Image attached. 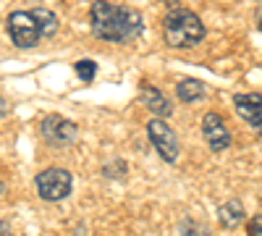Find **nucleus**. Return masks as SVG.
I'll list each match as a JSON object with an SVG mask.
<instances>
[{"mask_svg": "<svg viewBox=\"0 0 262 236\" xmlns=\"http://www.w3.org/2000/svg\"><path fill=\"white\" fill-rule=\"evenodd\" d=\"M257 27H259V32H262V11L257 13Z\"/></svg>", "mask_w": 262, "mask_h": 236, "instance_id": "17", "label": "nucleus"}, {"mask_svg": "<svg viewBox=\"0 0 262 236\" xmlns=\"http://www.w3.org/2000/svg\"><path fill=\"white\" fill-rule=\"evenodd\" d=\"M34 18H37V27H39V34L42 39H48L58 32V16L50 11V8H32Z\"/></svg>", "mask_w": 262, "mask_h": 236, "instance_id": "12", "label": "nucleus"}, {"mask_svg": "<svg viewBox=\"0 0 262 236\" xmlns=\"http://www.w3.org/2000/svg\"><path fill=\"white\" fill-rule=\"evenodd\" d=\"M142 102H144L158 118H170V116H173V105H170L168 97H165L160 90H155V87L142 90Z\"/></svg>", "mask_w": 262, "mask_h": 236, "instance_id": "9", "label": "nucleus"}, {"mask_svg": "<svg viewBox=\"0 0 262 236\" xmlns=\"http://www.w3.org/2000/svg\"><path fill=\"white\" fill-rule=\"evenodd\" d=\"M39 132H42V137H45L50 144H55V147H69V144L76 139V123L69 121V118H63V116L50 113V116L42 118Z\"/></svg>", "mask_w": 262, "mask_h": 236, "instance_id": "8", "label": "nucleus"}, {"mask_svg": "<svg viewBox=\"0 0 262 236\" xmlns=\"http://www.w3.org/2000/svg\"><path fill=\"white\" fill-rule=\"evenodd\" d=\"M90 27H92V34L97 39L134 42L144 29V21H142L139 11H134V8L113 6V3H105V0H97V3H92V8H90Z\"/></svg>", "mask_w": 262, "mask_h": 236, "instance_id": "1", "label": "nucleus"}, {"mask_svg": "<svg viewBox=\"0 0 262 236\" xmlns=\"http://www.w3.org/2000/svg\"><path fill=\"white\" fill-rule=\"evenodd\" d=\"M147 137L152 142V147L158 149V155L165 160V163H176L179 160V153H181V144H179V137L176 132L163 121V118H152L147 123Z\"/></svg>", "mask_w": 262, "mask_h": 236, "instance_id": "4", "label": "nucleus"}, {"mask_svg": "<svg viewBox=\"0 0 262 236\" xmlns=\"http://www.w3.org/2000/svg\"><path fill=\"white\" fill-rule=\"evenodd\" d=\"M179 236H212V233H210V228H207V226L196 223V221H184V226H181V233H179Z\"/></svg>", "mask_w": 262, "mask_h": 236, "instance_id": "14", "label": "nucleus"}, {"mask_svg": "<svg viewBox=\"0 0 262 236\" xmlns=\"http://www.w3.org/2000/svg\"><path fill=\"white\" fill-rule=\"evenodd\" d=\"M37 186V195L48 202H60L71 195V186H74V176L69 174L66 168H45L42 174H37L34 179Z\"/></svg>", "mask_w": 262, "mask_h": 236, "instance_id": "3", "label": "nucleus"}, {"mask_svg": "<svg viewBox=\"0 0 262 236\" xmlns=\"http://www.w3.org/2000/svg\"><path fill=\"white\" fill-rule=\"evenodd\" d=\"M202 137H205V142H207V147L212 149V153H223V149H228L233 144L231 128L226 126L223 116L215 113V111L202 116Z\"/></svg>", "mask_w": 262, "mask_h": 236, "instance_id": "6", "label": "nucleus"}, {"mask_svg": "<svg viewBox=\"0 0 262 236\" xmlns=\"http://www.w3.org/2000/svg\"><path fill=\"white\" fill-rule=\"evenodd\" d=\"M257 3H262V0H257Z\"/></svg>", "mask_w": 262, "mask_h": 236, "instance_id": "19", "label": "nucleus"}, {"mask_svg": "<svg viewBox=\"0 0 262 236\" xmlns=\"http://www.w3.org/2000/svg\"><path fill=\"white\" fill-rule=\"evenodd\" d=\"M0 191H3V181H0Z\"/></svg>", "mask_w": 262, "mask_h": 236, "instance_id": "18", "label": "nucleus"}, {"mask_svg": "<svg viewBox=\"0 0 262 236\" xmlns=\"http://www.w3.org/2000/svg\"><path fill=\"white\" fill-rule=\"evenodd\" d=\"M76 74L81 76V81H86L90 84L92 79H95V74H97V66H95V60H90V58H84V60H76Z\"/></svg>", "mask_w": 262, "mask_h": 236, "instance_id": "13", "label": "nucleus"}, {"mask_svg": "<svg viewBox=\"0 0 262 236\" xmlns=\"http://www.w3.org/2000/svg\"><path fill=\"white\" fill-rule=\"evenodd\" d=\"M163 39L168 48H176V50L194 48L205 39V24L189 8H173V11H168V16L163 21Z\"/></svg>", "mask_w": 262, "mask_h": 236, "instance_id": "2", "label": "nucleus"}, {"mask_svg": "<svg viewBox=\"0 0 262 236\" xmlns=\"http://www.w3.org/2000/svg\"><path fill=\"white\" fill-rule=\"evenodd\" d=\"M6 113H8V108H6V100L0 97V116H6Z\"/></svg>", "mask_w": 262, "mask_h": 236, "instance_id": "16", "label": "nucleus"}, {"mask_svg": "<svg viewBox=\"0 0 262 236\" xmlns=\"http://www.w3.org/2000/svg\"><path fill=\"white\" fill-rule=\"evenodd\" d=\"M205 95H207V87H205L200 79H181V81L176 84V97H179L181 102H186V105L202 100Z\"/></svg>", "mask_w": 262, "mask_h": 236, "instance_id": "11", "label": "nucleus"}, {"mask_svg": "<svg viewBox=\"0 0 262 236\" xmlns=\"http://www.w3.org/2000/svg\"><path fill=\"white\" fill-rule=\"evenodd\" d=\"M233 108L257 137H262V95L259 92H238L233 95Z\"/></svg>", "mask_w": 262, "mask_h": 236, "instance_id": "7", "label": "nucleus"}, {"mask_svg": "<svg viewBox=\"0 0 262 236\" xmlns=\"http://www.w3.org/2000/svg\"><path fill=\"white\" fill-rule=\"evenodd\" d=\"M217 223L223 228H236L238 223H244V205L238 200H228L217 207Z\"/></svg>", "mask_w": 262, "mask_h": 236, "instance_id": "10", "label": "nucleus"}, {"mask_svg": "<svg viewBox=\"0 0 262 236\" xmlns=\"http://www.w3.org/2000/svg\"><path fill=\"white\" fill-rule=\"evenodd\" d=\"M8 34L13 39V45L24 48V50L34 48L37 42L42 39L39 27H37V18H34L32 11H13L8 16Z\"/></svg>", "mask_w": 262, "mask_h": 236, "instance_id": "5", "label": "nucleus"}, {"mask_svg": "<svg viewBox=\"0 0 262 236\" xmlns=\"http://www.w3.org/2000/svg\"><path fill=\"white\" fill-rule=\"evenodd\" d=\"M247 233H249V236H262V216H254V218L247 223Z\"/></svg>", "mask_w": 262, "mask_h": 236, "instance_id": "15", "label": "nucleus"}]
</instances>
